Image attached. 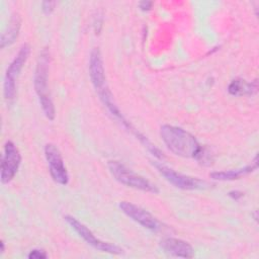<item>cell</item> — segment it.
<instances>
[{"label":"cell","instance_id":"1","mask_svg":"<svg viewBox=\"0 0 259 259\" xmlns=\"http://www.w3.org/2000/svg\"><path fill=\"white\" fill-rule=\"evenodd\" d=\"M160 136L166 147L176 156L183 158H196L201 146L194 136L182 127L163 124Z\"/></svg>","mask_w":259,"mask_h":259},{"label":"cell","instance_id":"2","mask_svg":"<svg viewBox=\"0 0 259 259\" xmlns=\"http://www.w3.org/2000/svg\"><path fill=\"white\" fill-rule=\"evenodd\" d=\"M49 66H50V52L46 48L40 52L37 59V63L34 71V77H33V86L45 115L50 120H53L55 118L56 111H55V106L51 99L49 89H48Z\"/></svg>","mask_w":259,"mask_h":259},{"label":"cell","instance_id":"3","mask_svg":"<svg viewBox=\"0 0 259 259\" xmlns=\"http://www.w3.org/2000/svg\"><path fill=\"white\" fill-rule=\"evenodd\" d=\"M108 169L112 176L115 178L116 181L119 183L132 187L138 190H142L145 192L151 193H158L159 189L156 185L151 183L145 177L139 175L138 173L134 172L133 170L125 167L123 164L119 163L118 161H109L107 163Z\"/></svg>","mask_w":259,"mask_h":259},{"label":"cell","instance_id":"4","mask_svg":"<svg viewBox=\"0 0 259 259\" xmlns=\"http://www.w3.org/2000/svg\"><path fill=\"white\" fill-rule=\"evenodd\" d=\"M30 54V47L28 44H23L13 61L9 64L6 70L3 83V93L6 100L11 101L16 94V78L21 72Z\"/></svg>","mask_w":259,"mask_h":259},{"label":"cell","instance_id":"5","mask_svg":"<svg viewBox=\"0 0 259 259\" xmlns=\"http://www.w3.org/2000/svg\"><path fill=\"white\" fill-rule=\"evenodd\" d=\"M65 221L70 225V227L81 237L88 245L92 246L96 250H99L101 252L109 253V254H121L122 249L114 244L101 241L97 239L94 234L81 222H79L76 218L71 215H66Z\"/></svg>","mask_w":259,"mask_h":259},{"label":"cell","instance_id":"6","mask_svg":"<svg viewBox=\"0 0 259 259\" xmlns=\"http://www.w3.org/2000/svg\"><path fill=\"white\" fill-rule=\"evenodd\" d=\"M153 165L157 168L158 172L172 185L177 188L185 189V190H195L205 188L208 184L196 177H191L187 175H183L181 173L176 172L175 170L163 165L162 163L153 162Z\"/></svg>","mask_w":259,"mask_h":259},{"label":"cell","instance_id":"7","mask_svg":"<svg viewBox=\"0 0 259 259\" xmlns=\"http://www.w3.org/2000/svg\"><path fill=\"white\" fill-rule=\"evenodd\" d=\"M45 156L53 180L61 185L68 184L69 174L60 150L54 144H47L45 147Z\"/></svg>","mask_w":259,"mask_h":259},{"label":"cell","instance_id":"8","mask_svg":"<svg viewBox=\"0 0 259 259\" xmlns=\"http://www.w3.org/2000/svg\"><path fill=\"white\" fill-rule=\"evenodd\" d=\"M21 162V155L16 145L7 141L4 145V152L1 159V182L9 183L15 176Z\"/></svg>","mask_w":259,"mask_h":259},{"label":"cell","instance_id":"9","mask_svg":"<svg viewBox=\"0 0 259 259\" xmlns=\"http://www.w3.org/2000/svg\"><path fill=\"white\" fill-rule=\"evenodd\" d=\"M118 206L126 217L140 224L142 227L155 232L161 229L159 221L141 206L130 201H120Z\"/></svg>","mask_w":259,"mask_h":259},{"label":"cell","instance_id":"10","mask_svg":"<svg viewBox=\"0 0 259 259\" xmlns=\"http://www.w3.org/2000/svg\"><path fill=\"white\" fill-rule=\"evenodd\" d=\"M89 76H90L91 82L98 94L101 93L102 91L108 89V87L106 85L103 61H102L101 53L98 48H94L90 54Z\"/></svg>","mask_w":259,"mask_h":259},{"label":"cell","instance_id":"11","mask_svg":"<svg viewBox=\"0 0 259 259\" xmlns=\"http://www.w3.org/2000/svg\"><path fill=\"white\" fill-rule=\"evenodd\" d=\"M160 246L167 254L175 257L192 258L194 255L192 246L189 243L177 238H166L161 241Z\"/></svg>","mask_w":259,"mask_h":259},{"label":"cell","instance_id":"12","mask_svg":"<svg viewBox=\"0 0 259 259\" xmlns=\"http://www.w3.org/2000/svg\"><path fill=\"white\" fill-rule=\"evenodd\" d=\"M258 167V162H257V156L254 158L253 163L251 165H248L244 168L241 169H236V170H228V171H217L212 172L209 174V177L214 179V180H221V181H230V180H236L240 179L242 176L247 175L254 170H256Z\"/></svg>","mask_w":259,"mask_h":259},{"label":"cell","instance_id":"13","mask_svg":"<svg viewBox=\"0 0 259 259\" xmlns=\"http://www.w3.org/2000/svg\"><path fill=\"white\" fill-rule=\"evenodd\" d=\"M21 26V18L18 14H14L7 26V28L2 32L0 37V47L1 49L10 46L15 41V39L18 36L19 30Z\"/></svg>","mask_w":259,"mask_h":259},{"label":"cell","instance_id":"14","mask_svg":"<svg viewBox=\"0 0 259 259\" xmlns=\"http://www.w3.org/2000/svg\"><path fill=\"white\" fill-rule=\"evenodd\" d=\"M228 91L231 95L234 96H241V95H251L254 92L257 91V81H254L252 83H247L245 80L241 78L234 79L229 87Z\"/></svg>","mask_w":259,"mask_h":259},{"label":"cell","instance_id":"15","mask_svg":"<svg viewBox=\"0 0 259 259\" xmlns=\"http://www.w3.org/2000/svg\"><path fill=\"white\" fill-rule=\"evenodd\" d=\"M27 257L29 259H46L48 258V254L42 249H33L28 253Z\"/></svg>","mask_w":259,"mask_h":259},{"label":"cell","instance_id":"16","mask_svg":"<svg viewBox=\"0 0 259 259\" xmlns=\"http://www.w3.org/2000/svg\"><path fill=\"white\" fill-rule=\"evenodd\" d=\"M56 4L57 3L55 1H44L41 3V9H42L44 13L51 14L54 11V9H55Z\"/></svg>","mask_w":259,"mask_h":259},{"label":"cell","instance_id":"17","mask_svg":"<svg viewBox=\"0 0 259 259\" xmlns=\"http://www.w3.org/2000/svg\"><path fill=\"white\" fill-rule=\"evenodd\" d=\"M153 6V2L152 1H141L139 3V7L142 11H149Z\"/></svg>","mask_w":259,"mask_h":259},{"label":"cell","instance_id":"18","mask_svg":"<svg viewBox=\"0 0 259 259\" xmlns=\"http://www.w3.org/2000/svg\"><path fill=\"white\" fill-rule=\"evenodd\" d=\"M229 196L232 197L233 199L237 200V199H239V198H241L243 196V193L241 191H238V190H233V191L229 192Z\"/></svg>","mask_w":259,"mask_h":259},{"label":"cell","instance_id":"19","mask_svg":"<svg viewBox=\"0 0 259 259\" xmlns=\"http://www.w3.org/2000/svg\"><path fill=\"white\" fill-rule=\"evenodd\" d=\"M0 247H1V251H0V253H1V254H3V253H4V251H5V247H4V242H3V241H1V242H0Z\"/></svg>","mask_w":259,"mask_h":259}]
</instances>
